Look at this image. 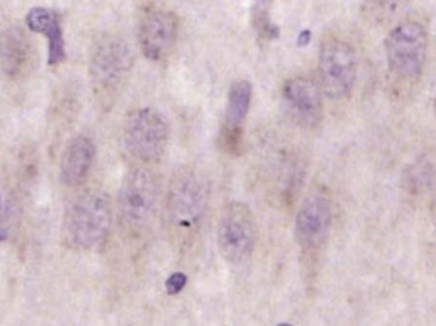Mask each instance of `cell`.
Listing matches in <instances>:
<instances>
[{
  "label": "cell",
  "instance_id": "cell-1",
  "mask_svg": "<svg viewBox=\"0 0 436 326\" xmlns=\"http://www.w3.org/2000/svg\"><path fill=\"white\" fill-rule=\"evenodd\" d=\"M209 198L208 180L194 167H181L172 175L166 197V222L179 247L196 242L205 226Z\"/></svg>",
  "mask_w": 436,
  "mask_h": 326
},
{
  "label": "cell",
  "instance_id": "cell-2",
  "mask_svg": "<svg viewBox=\"0 0 436 326\" xmlns=\"http://www.w3.org/2000/svg\"><path fill=\"white\" fill-rule=\"evenodd\" d=\"M133 66V49L124 37L107 34L95 41L89 54V78L104 109L113 106Z\"/></svg>",
  "mask_w": 436,
  "mask_h": 326
},
{
  "label": "cell",
  "instance_id": "cell-3",
  "mask_svg": "<svg viewBox=\"0 0 436 326\" xmlns=\"http://www.w3.org/2000/svg\"><path fill=\"white\" fill-rule=\"evenodd\" d=\"M113 222V205L105 191H84L73 200L62 222L65 242L77 250L101 244Z\"/></svg>",
  "mask_w": 436,
  "mask_h": 326
},
{
  "label": "cell",
  "instance_id": "cell-4",
  "mask_svg": "<svg viewBox=\"0 0 436 326\" xmlns=\"http://www.w3.org/2000/svg\"><path fill=\"white\" fill-rule=\"evenodd\" d=\"M161 199V182L147 167H135L125 175L119 191L117 209L123 226L141 232L151 225Z\"/></svg>",
  "mask_w": 436,
  "mask_h": 326
},
{
  "label": "cell",
  "instance_id": "cell-5",
  "mask_svg": "<svg viewBox=\"0 0 436 326\" xmlns=\"http://www.w3.org/2000/svg\"><path fill=\"white\" fill-rule=\"evenodd\" d=\"M388 68L398 79L416 81L424 71L428 56V32L417 21L395 25L385 38Z\"/></svg>",
  "mask_w": 436,
  "mask_h": 326
},
{
  "label": "cell",
  "instance_id": "cell-6",
  "mask_svg": "<svg viewBox=\"0 0 436 326\" xmlns=\"http://www.w3.org/2000/svg\"><path fill=\"white\" fill-rule=\"evenodd\" d=\"M125 149L135 161L151 164L161 161L169 145V124L157 110H135L125 120Z\"/></svg>",
  "mask_w": 436,
  "mask_h": 326
},
{
  "label": "cell",
  "instance_id": "cell-7",
  "mask_svg": "<svg viewBox=\"0 0 436 326\" xmlns=\"http://www.w3.org/2000/svg\"><path fill=\"white\" fill-rule=\"evenodd\" d=\"M258 241V227L253 210L242 201H231L218 219L217 244L227 263L248 262Z\"/></svg>",
  "mask_w": 436,
  "mask_h": 326
},
{
  "label": "cell",
  "instance_id": "cell-8",
  "mask_svg": "<svg viewBox=\"0 0 436 326\" xmlns=\"http://www.w3.org/2000/svg\"><path fill=\"white\" fill-rule=\"evenodd\" d=\"M319 77L324 95L336 101L348 99L356 84L357 58L347 41L330 37L321 46Z\"/></svg>",
  "mask_w": 436,
  "mask_h": 326
},
{
  "label": "cell",
  "instance_id": "cell-9",
  "mask_svg": "<svg viewBox=\"0 0 436 326\" xmlns=\"http://www.w3.org/2000/svg\"><path fill=\"white\" fill-rule=\"evenodd\" d=\"M178 34V17L171 10L156 7L143 10L138 22V41L147 59H166L175 47Z\"/></svg>",
  "mask_w": 436,
  "mask_h": 326
},
{
  "label": "cell",
  "instance_id": "cell-10",
  "mask_svg": "<svg viewBox=\"0 0 436 326\" xmlns=\"http://www.w3.org/2000/svg\"><path fill=\"white\" fill-rule=\"evenodd\" d=\"M332 225L330 200L312 194L303 200L295 221V237L303 255L317 254L325 244Z\"/></svg>",
  "mask_w": 436,
  "mask_h": 326
},
{
  "label": "cell",
  "instance_id": "cell-11",
  "mask_svg": "<svg viewBox=\"0 0 436 326\" xmlns=\"http://www.w3.org/2000/svg\"><path fill=\"white\" fill-rule=\"evenodd\" d=\"M287 114L299 127L314 129L323 118L321 86L306 77H295L282 90Z\"/></svg>",
  "mask_w": 436,
  "mask_h": 326
},
{
  "label": "cell",
  "instance_id": "cell-12",
  "mask_svg": "<svg viewBox=\"0 0 436 326\" xmlns=\"http://www.w3.org/2000/svg\"><path fill=\"white\" fill-rule=\"evenodd\" d=\"M253 88L248 81L235 82L229 92L221 139L225 148L238 152L242 143L244 125L249 114Z\"/></svg>",
  "mask_w": 436,
  "mask_h": 326
},
{
  "label": "cell",
  "instance_id": "cell-13",
  "mask_svg": "<svg viewBox=\"0 0 436 326\" xmlns=\"http://www.w3.org/2000/svg\"><path fill=\"white\" fill-rule=\"evenodd\" d=\"M96 157V147L86 136H74L67 145L60 160V179L69 188L87 181Z\"/></svg>",
  "mask_w": 436,
  "mask_h": 326
},
{
  "label": "cell",
  "instance_id": "cell-14",
  "mask_svg": "<svg viewBox=\"0 0 436 326\" xmlns=\"http://www.w3.org/2000/svg\"><path fill=\"white\" fill-rule=\"evenodd\" d=\"M32 60V45L26 31L10 26L0 34V66L10 79L22 77Z\"/></svg>",
  "mask_w": 436,
  "mask_h": 326
},
{
  "label": "cell",
  "instance_id": "cell-15",
  "mask_svg": "<svg viewBox=\"0 0 436 326\" xmlns=\"http://www.w3.org/2000/svg\"><path fill=\"white\" fill-rule=\"evenodd\" d=\"M26 23L31 31L43 34L47 38L49 65L62 63L67 58V51L59 16L54 10L44 7H36L28 10Z\"/></svg>",
  "mask_w": 436,
  "mask_h": 326
},
{
  "label": "cell",
  "instance_id": "cell-16",
  "mask_svg": "<svg viewBox=\"0 0 436 326\" xmlns=\"http://www.w3.org/2000/svg\"><path fill=\"white\" fill-rule=\"evenodd\" d=\"M411 0H361L365 18L375 25H389L409 8Z\"/></svg>",
  "mask_w": 436,
  "mask_h": 326
},
{
  "label": "cell",
  "instance_id": "cell-17",
  "mask_svg": "<svg viewBox=\"0 0 436 326\" xmlns=\"http://www.w3.org/2000/svg\"><path fill=\"white\" fill-rule=\"evenodd\" d=\"M19 219V207L13 194L0 189V241L7 240Z\"/></svg>",
  "mask_w": 436,
  "mask_h": 326
},
{
  "label": "cell",
  "instance_id": "cell-18",
  "mask_svg": "<svg viewBox=\"0 0 436 326\" xmlns=\"http://www.w3.org/2000/svg\"><path fill=\"white\" fill-rule=\"evenodd\" d=\"M269 4H271V0H257L255 1V7H254V12H253V22H254L255 29L260 36L272 40V38H276L278 36V28L275 25H272L271 19H269V13H268Z\"/></svg>",
  "mask_w": 436,
  "mask_h": 326
},
{
  "label": "cell",
  "instance_id": "cell-19",
  "mask_svg": "<svg viewBox=\"0 0 436 326\" xmlns=\"http://www.w3.org/2000/svg\"><path fill=\"white\" fill-rule=\"evenodd\" d=\"M187 283V278L184 274H174L170 277L169 281L166 283V288L170 293H178Z\"/></svg>",
  "mask_w": 436,
  "mask_h": 326
},
{
  "label": "cell",
  "instance_id": "cell-20",
  "mask_svg": "<svg viewBox=\"0 0 436 326\" xmlns=\"http://www.w3.org/2000/svg\"><path fill=\"white\" fill-rule=\"evenodd\" d=\"M435 112H436V99H435Z\"/></svg>",
  "mask_w": 436,
  "mask_h": 326
},
{
  "label": "cell",
  "instance_id": "cell-21",
  "mask_svg": "<svg viewBox=\"0 0 436 326\" xmlns=\"http://www.w3.org/2000/svg\"><path fill=\"white\" fill-rule=\"evenodd\" d=\"M278 326H291V325H278Z\"/></svg>",
  "mask_w": 436,
  "mask_h": 326
}]
</instances>
